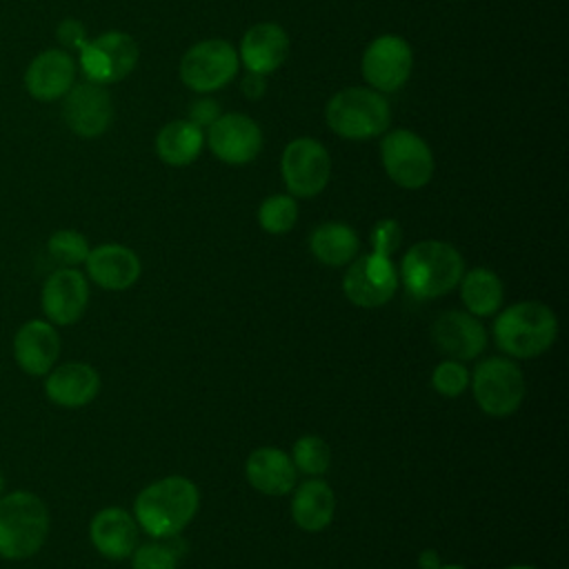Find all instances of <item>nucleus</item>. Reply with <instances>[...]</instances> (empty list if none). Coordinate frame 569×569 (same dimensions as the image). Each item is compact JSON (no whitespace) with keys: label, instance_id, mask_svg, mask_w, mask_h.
<instances>
[{"label":"nucleus","instance_id":"obj_9","mask_svg":"<svg viewBox=\"0 0 569 569\" xmlns=\"http://www.w3.org/2000/svg\"><path fill=\"white\" fill-rule=\"evenodd\" d=\"M280 173L291 196L313 198L318 196L331 176V158L322 142L302 136L293 138L280 158Z\"/></svg>","mask_w":569,"mask_h":569},{"label":"nucleus","instance_id":"obj_27","mask_svg":"<svg viewBox=\"0 0 569 569\" xmlns=\"http://www.w3.org/2000/svg\"><path fill=\"white\" fill-rule=\"evenodd\" d=\"M460 298L467 311L476 318L493 316L502 305V282L496 271L476 267L460 278Z\"/></svg>","mask_w":569,"mask_h":569},{"label":"nucleus","instance_id":"obj_5","mask_svg":"<svg viewBox=\"0 0 569 569\" xmlns=\"http://www.w3.org/2000/svg\"><path fill=\"white\" fill-rule=\"evenodd\" d=\"M329 129L347 140H369L389 129L391 109L371 87H347L331 96L325 109Z\"/></svg>","mask_w":569,"mask_h":569},{"label":"nucleus","instance_id":"obj_12","mask_svg":"<svg viewBox=\"0 0 569 569\" xmlns=\"http://www.w3.org/2000/svg\"><path fill=\"white\" fill-rule=\"evenodd\" d=\"M360 67L371 89L380 93H393L409 80L413 53L405 38L396 33H382L367 44Z\"/></svg>","mask_w":569,"mask_h":569},{"label":"nucleus","instance_id":"obj_8","mask_svg":"<svg viewBox=\"0 0 569 569\" xmlns=\"http://www.w3.org/2000/svg\"><path fill=\"white\" fill-rule=\"evenodd\" d=\"M385 173L402 189H422L433 176V153L413 131L393 129L380 142Z\"/></svg>","mask_w":569,"mask_h":569},{"label":"nucleus","instance_id":"obj_26","mask_svg":"<svg viewBox=\"0 0 569 569\" xmlns=\"http://www.w3.org/2000/svg\"><path fill=\"white\" fill-rule=\"evenodd\" d=\"M309 249L318 262L329 267H342L356 258L360 240L349 224L325 222L311 231Z\"/></svg>","mask_w":569,"mask_h":569},{"label":"nucleus","instance_id":"obj_33","mask_svg":"<svg viewBox=\"0 0 569 569\" xmlns=\"http://www.w3.org/2000/svg\"><path fill=\"white\" fill-rule=\"evenodd\" d=\"M402 242V227L393 218L378 220L371 229V251L380 256H391Z\"/></svg>","mask_w":569,"mask_h":569},{"label":"nucleus","instance_id":"obj_39","mask_svg":"<svg viewBox=\"0 0 569 569\" xmlns=\"http://www.w3.org/2000/svg\"><path fill=\"white\" fill-rule=\"evenodd\" d=\"M438 569H465V567H460V565H440Z\"/></svg>","mask_w":569,"mask_h":569},{"label":"nucleus","instance_id":"obj_37","mask_svg":"<svg viewBox=\"0 0 569 569\" xmlns=\"http://www.w3.org/2000/svg\"><path fill=\"white\" fill-rule=\"evenodd\" d=\"M418 565H420V569H438L442 562H440L438 551L425 549V551L418 556Z\"/></svg>","mask_w":569,"mask_h":569},{"label":"nucleus","instance_id":"obj_22","mask_svg":"<svg viewBox=\"0 0 569 569\" xmlns=\"http://www.w3.org/2000/svg\"><path fill=\"white\" fill-rule=\"evenodd\" d=\"M98 391L100 373L87 362L58 365L44 378V393L58 407H84L98 396Z\"/></svg>","mask_w":569,"mask_h":569},{"label":"nucleus","instance_id":"obj_16","mask_svg":"<svg viewBox=\"0 0 569 569\" xmlns=\"http://www.w3.org/2000/svg\"><path fill=\"white\" fill-rule=\"evenodd\" d=\"M431 340L436 349L449 360H473L487 347V331L482 322L469 311H447L431 325Z\"/></svg>","mask_w":569,"mask_h":569},{"label":"nucleus","instance_id":"obj_18","mask_svg":"<svg viewBox=\"0 0 569 569\" xmlns=\"http://www.w3.org/2000/svg\"><path fill=\"white\" fill-rule=\"evenodd\" d=\"M60 356V333L49 320H29L13 336V358L29 376H44Z\"/></svg>","mask_w":569,"mask_h":569},{"label":"nucleus","instance_id":"obj_7","mask_svg":"<svg viewBox=\"0 0 569 569\" xmlns=\"http://www.w3.org/2000/svg\"><path fill=\"white\" fill-rule=\"evenodd\" d=\"M240 67L238 51L231 42L211 38L189 47L180 60L178 73L184 87L196 93H211L229 84Z\"/></svg>","mask_w":569,"mask_h":569},{"label":"nucleus","instance_id":"obj_13","mask_svg":"<svg viewBox=\"0 0 569 569\" xmlns=\"http://www.w3.org/2000/svg\"><path fill=\"white\" fill-rule=\"evenodd\" d=\"M211 153L224 164H249L262 149V131L258 122L244 113L220 116L204 136Z\"/></svg>","mask_w":569,"mask_h":569},{"label":"nucleus","instance_id":"obj_11","mask_svg":"<svg viewBox=\"0 0 569 569\" xmlns=\"http://www.w3.org/2000/svg\"><path fill=\"white\" fill-rule=\"evenodd\" d=\"M398 269L391 256L365 253L349 262L342 278V291L356 307L373 309L387 305L398 289Z\"/></svg>","mask_w":569,"mask_h":569},{"label":"nucleus","instance_id":"obj_29","mask_svg":"<svg viewBox=\"0 0 569 569\" xmlns=\"http://www.w3.org/2000/svg\"><path fill=\"white\" fill-rule=\"evenodd\" d=\"M291 460L298 471L307 476H322L331 465V449L320 436H300L293 442Z\"/></svg>","mask_w":569,"mask_h":569},{"label":"nucleus","instance_id":"obj_3","mask_svg":"<svg viewBox=\"0 0 569 569\" xmlns=\"http://www.w3.org/2000/svg\"><path fill=\"white\" fill-rule=\"evenodd\" d=\"M558 336V318L551 307L538 300H522L498 313L493 322L496 345L511 358H536Z\"/></svg>","mask_w":569,"mask_h":569},{"label":"nucleus","instance_id":"obj_40","mask_svg":"<svg viewBox=\"0 0 569 569\" xmlns=\"http://www.w3.org/2000/svg\"><path fill=\"white\" fill-rule=\"evenodd\" d=\"M2 489H4V478H2V473H0V496H2Z\"/></svg>","mask_w":569,"mask_h":569},{"label":"nucleus","instance_id":"obj_10","mask_svg":"<svg viewBox=\"0 0 569 569\" xmlns=\"http://www.w3.org/2000/svg\"><path fill=\"white\" fill-rule=\"evenodd\" d=\"M138 56V44L129 33L104 31L80 49V69L89 82L111 84L136 69Z\"/></svg>","mask_w":569,"mask_h":569},{"label":"nucleus","instance_id":"obj_23","mask_svg":"<svg viewBox=\"0 0 569 569\" xmlns=\"http://www.w3.org/2000/svg\"><path fill=\"white\" fill-rule=\"evenodd\" d=\"M249 485L264 496H284L298 482V469L289 453L278 447H260L244 462Z\"/></svg>","mask_w":569,"mask_h":569},{"label":"nucleus","instance_id":"obj_1","mask_svg":"<svg viewBox=\"0 0 569 569\" xmlns=\"http://www.w3.org/2000/svg\"><path fill=\"white\" fill-rule=\"evenodd\" d=\"M198 487L184 476H167L147 485L133 502L138 527L158 540L178 536L198 513Z\"/></svg>","mask_w":569,"mask_h":569},{"label":"nucleus","instance_id":"obj_4","mask_svg":"<svg viewBox=\"0 0 569 569\" xmlns=\"http://www.w3.org/2000/svg\"><path fill=\"white\" fill-rule=\"evenodd\" d=\"M49 536V509L31 491H11L0 498V558L27 560Z\"/></svg>","mask_w":569,"mask_h":569},{"label":"nucleus","instance_id":"obj_32","mask_svg":"<svg viewBox=\"0 0 569 569\" xmlns=\"http://www.w3.org/2000/svg\"><path fill=\"white\" fill-rule=\"evenodd\" d=\"M131 569H178V553L167 542H147L133 549Z\"/></svg>","mask_w":569,"mask_h":569},{"label":"nucleus","instance_id":"obj_20","mask_svg":"<svg viewBox=\"0 0 569 569\" xmlns=\"http://www.w3.org/2000/svg\"><path fill=\"white\" fill-rule=\"evenodd\" d=\"M89 538L100 556L124 560L138 547V522L120 507H104L91 518Z\"/></svg>","mask_w":569,"mask_h":569},{"label":"nucleus","instance_id":"obj_21","mask_svg":"<svg viewBox=\"0 0 569 569\" xmlns=\"http://www.w3.org/2000/svg\"><path fill=\"white\" fill-rule=\"evenodd\" d=\"M289 53V36L276 22H258L240 40L238 58L251 73H273Z\"/></svg>","mask_w":569,"mask_h":569},{"label":"nucleus","instance_id":"obj_24","mask_svg":"<svg viewBox=\"0 0 569 569\" xmlns=\"http://www.w3.org/2000/svg\"><path fill=\"white\" fill-rule=\"evenodd\" d=\"M336 516V493L322 478L305 480L293 487L291 498V518L293 522L309 533L322 531L331 525Z\"/></svg>","mask_w":569,"mask_h":569},{"label":"nucleus","instance_id":"obj_36","mask_svg":"<svg viewBox=\"0 0 569 569\" xmlns=\"http://www.w3.org/2000/svg\"><path fill=\"white\" fill-rule=\"evenodd\" d=\"M267 76H260V73H251L247 71L244 80H242V93L249 98V100H258L264 96V89H267V82H264Z\"/></svg>","mask_w":569,"mask_h":569},{"label":"nucleus","instance_id":"obj_6","mask_svg":"<svg viewBox=\"0 0 569 569\" xmlns=\"http://www.w3.org/2000/svg\"><path fill=\"white\" fill-rule=\"evenodd\" d=\"M469 385L476 405L493 418L511 416L525 398V376L509 358H487L476 365Z\"/></svg>","mask_w":569,"mask_h":569},{"label":"nucleus","instance_id":"obj_30","mask_svg":"<svg viewBox=\"0 0 569 569\" xmlns=\"http://www.w3.org/2000/svg\"><path fill=\"white\" fill-rule=\"evenodd\" d=\"M47 251L62 267H78L89 256V242L80 231L60 229L47 240Z\"/></svg>","mask_w":569,"mask_h":569},{"label":"nucleus","instance_id":"obj_38","mask_svg":"<svg viewBox=\"0 0 569 569\" xmlns=\"http://www.w3.org/2000/svg\"><path fill=\"white\" fill-rule=\"evenodd\" d=\"M505 569H538V567H531V565H511V567H505Z\"/></svg>","mask_w":569,"mask_h":569},{"label":"nucleus","instance_id":"obj_17","mask_svg":"<svg viewBox=\"0 0 569 569\" xmlns=\"http://www.w3.org/2000/svg\"><path fill=\"white\" fill-rule=\"evenodd\" d=\"M73 84L76 60L64 49H47L38 53L24 71L27 93L40 102H53L64 98V93Z\"/></svg>","mask_w":569,"mask_h":569},{"label":"nucleus","instance_id":"obj_25","mask_svg":"<svg viewBox=\"0 0 569 569\" xmlns=\"http://www.w3.org/2000/svg\"><path fill=\"white\" fill-rule=\"evenodd\" d=\"M204 147V131L189 120H171L156 136V153L169 167L191 164Z\"/></svg>","mask_w":569,"mask_h":569},{"label":"nucleus","instance_id":"obj_19","mask_svg":"<svg viewBox=\"0 0 569 569\" xmlns=\"http://www.w3.org/2000/svg\"><path fill=\"white\" fill-rule=\"evenodd\" d=\"M84 267L87 276L107 291H124L133 287L142 273L140 258L129 247L116 242L89 249Z\"/></svg>","mask_w":569,"mask_h":569},{"label":"nucleus","instance_id":"obj_31","mask_svg":"<svg viewBox=\"0 0 569 569\" xmlns=\"http://www.w3.org/2000/svg\"><path fill=\"white\" fill-rule=\"evenodd\" d=\"M431 387L445 398H458L469 387V371L458 360H442L431 373Z\"/></svg>","mask_w":569,"mask_h":569},{"label":"nucleus","instance_id":"obj_15","mask_svg":"<svg viewBox=\"0 0 569 569\" xmlns=\"http://www.w3.org/2000/svg\"><path fill=\"white\" fill-rule=\"evenodd\" d=\"M40 305L51 325L67 327L82 318L89 305V282L76 267L56 269L42 284Z\"/></svg>","mask_w":569,"mask_h":569},{"label":"nucleus","instance_id":"obj_14","mask_svg":"<svg viewBox=\"0 0 569 569\" xmlns=\"http://www.w3.org/2000/svg\"><path fill=\"white\" fill-rule=\"evenodd\" d=\"M62 118L67 127L80 138L102 136L113 120V100L104 84L80 82L64 93Z\"/></svg>","mask_w":569,"mask_h":569},{"label":"nucleus","instance_id":"obj_34","mask_svg":"<svg viewBox=\"0 0 569 569\" xmlns=\"http://www.w3.org/2000/svg\"><path fill=\"white\" fill-rule=\"evenodd\" d=\"M220 104L211 98H202V100H196L191 107H189V113H187V120L193 122L196 127H200L202 131L209 129L218 118H220Z\"/></svg>","mask_w":569,"mask_h":569},{"label":"nucleus","instance_id":"obj_35","mask_svg":"<svg viewBox=\"0 0 569 569\" xmlns=\"http://www.w3.org/2000/svg\"><path fill=\"white\" fill-rule=\"evenodd\" d=\"M58 40L67 47V49H76L80 51L84 44H87V31L84 27L73 20V18H67L58 24Z\"/></svg>","mask_w":569,"mask_h":569},{"label":"nucleus","instance_id":"obj_2","mask_svg":"<svg viewBox=\"0 0 569 569\" xmlns=\"http://www.w3.org/2000/svg\"><path fill=\"white\" fill-rule=\"evenodd\" d=\"M462 271L465 260L453 244L420 240L402 256L398 278L416 298H440L458 287Z\"/></svg>","mask_w":569,"mask_h":569},{"label":"nucleus","instance_id":"obj_28","mask_svg":"<svg viewBox=\"0 0 569 569\" xmlns=\"http://www.w3.org/2000/svg\"><path fill=\"white\" fill-rule=\"evenodd\" d=\"M298 220V202L293 200V196H284V193H273L269 198H264L258 207V224L262 231L280 236L293 229Z\"/></svg>","mask_w":569,"mask_h":569}]
</instances>
